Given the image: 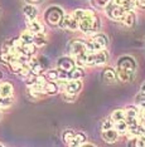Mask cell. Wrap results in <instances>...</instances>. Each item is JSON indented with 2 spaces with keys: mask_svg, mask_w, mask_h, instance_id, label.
<instances>
[{
  "mask_svg": "<svg viewBox=\"0 0 145 147\" xmlns=\"http://www.w3.org/2000/svg\"><path fill=\"white\" fill-rule=\"evenodd\" d=\"M75 67H76V62L73 57H61L58 61H57V69L58 71L69 72Z\"/></svg>",
  "mask_w": 145,
  "mask_h": 147,
  "instance_id": "7",
  "label": "cell"
},
{
  "mask_svg": "<svg viewBox=\"0 0 145 147\" xmlns=\"http://www.w3.org/2000/svg\"><path fill=\"white\" fill-rule=\"evenodd\" d=\"M103 10H105L106 15L109 16L110 19H112V20H121V18H123L124 14H125V11H126L123 6L116 4L114 0H111Z\"/></svg>",
  "mask_w": 145,
  "mask_h": 147,
  "instance_id": "3",
  "label": "cell"
},
{
  "mask_svg": "<svg viewBox=\"0 0 145 147\" xmlns=\"http://www.w3.org/2000/svg\"><path fill=\"white\" fill-rule=\"evenodd\" d=\"M101 79H102L103 83H106V84H112V83L117 82L116 79V71L114 68H110V67H107L102 71L101 73Z\"/></svg>",
  "mask_w": 145,
  "mask_h": 147,
  "instance_id": "9",
  "label": "cell"
},
{
  "mask_svg": "<svg viewBox=\"0 0 145 147\" xmlns=\"http://www.w3.org/2000/svg\"><path fill=\"white\" fill-rule=\"evenodd\" d=\"M27 26H28V30L32 32L33 34H44L46 29L43 24L37 19H33V20H28L27 22Z\"/></svg>",
  "mask_w": 145,
  "mask_h": 147,
  "instance_id": "10",
  "label": "cell"
},
{
  "mask_svg": "<svg viewBox=\"0 0 145 147\" xmlns=\"http://www.w3.org/2000/svg\"><path fill=\"white\" fill-rule=\"evenodd\" d=\"M112 127H114L112 119H103V121L101 122V131H105V129L112 128Z\"/></svg>",
  "mask_w": 145,
  "mask_h": 147,
  "instance_id": "36",
  "label": "cell"
},
{
  "mask_svg": "<svg viewBox=\"0 0 145 147\" xmlns=\"http://www.w3.org/2000/svg\"><path fill=\"white\" fill-rule=\"evenodd\" d=\"M117 137H119V133L115 128H109V129H105V131H102V138L103 141H106L107 143H114L116 142Z\"/></svg>",
  "mask_w": 145,
  "mask_h": 147,
  "instance_id": "13",
  "label": "cell"
},
{
  "mask_svg": "<svg viewBox=\"0 0 145 147\" xmlns=\"http://www.w3.org/2000/svg\"><path fill=\"white\" fill-rule=\"evenodd\" d=\"M44 91H46V94L54 96L59 92V87L54 81H47V83L44 84Z\"/></svg>",
  "mask_w": 145,
  "mask_h": 147,
  "instance_id": "16",
  "label": "cell"
},
{
  "mask_svg": "<svg viewBox=\"0 0 145 147\" xmlns=\"http://www.w3.org/2000/svg\"><path fill=\"white\" fill-rule=\"evenodd\" d=\"M46 38H44V34H34V40H33V44L35 47H43L46 45Z\"/></svg>",
  "mask_w": 145,
  "mask_h": 147,
  "instance_id": "31",
  "label": "cell"
},
{
  "mask_svg": "<svg viewBox=\"0 0 145 147\" xmlns=\"http://www.w3.org/2000/svg\"><path fill=\"white\" fill-rule=\"evenodd\" d=\"M23 13H24L27 22L37 19V15H38V10H37V8L33 4H27L24 8H23Z\"/></svg>",
  "mask_w": 145,
  "mask_h": 147,
  "instance_id": "14",
  "label": "cell"
},
{
  "mask_svg": "<svg viewBox=\"0 0 145 147\" xmlns=\"http://www.w3.org/2000/svg\"><path fill=\"white\" fill-rule=\"evenodd\" d=\"M28 4H38V3H40L42 0H25Z\"/></svg>",
  "mask_w": 145,
  "mask_h": 147,
  "instance_id": "42",
  "label": "cell"
},
{
  "mask_svg": "<svg viewBox=\"0 0 145 147\" xmlns=\"http://www.w3.org/2000/svg\"><path fill=\"white\" fill-rule=\"evenodd\" d=\"M87 52L86 48V43L80 40V39H75V40H71L68 44V53L71 54V57L76 58L78 55H82Z\"/></svg>",
  "mask_w": 145,
  "mask_h": 147,
  "instance_id": "5",
  "label": "cell"
},
{
  "mask_svg": "<svg viewBox=\"0 0 145 147\" xmlns=\"http://www.w3.org/2000/svg\"><path fill=\"white\" fill-rule=\"evenodd\" d=\"M116 68H121V69H129V71L135 72L136 71V62L133 57L130 55H124L120 57L116 62Z\"/></svg>",
  "mask_w": 145,
  "mask_h": 147,
  "instance_id": "6",
  "label": "cell"
},
{
  "mask_svg": "<svg viewBox=\"0 0 145 147\" xmlns=\"http://www.w3.org/2000/svg\"><path fill=\"white\" fill-rule=\"evenodd\" d=\"M9 68H10V71H12V73L19 74L20 71H22V68H23V64H20L19 62H13L9 64Z\"/></svg>",
  "mask_w": 145,
  "mask_h": 147,
  "instance_id": "34",
  "label": "cell"
},
{
  "mask_svg": "<svg viewBox=\"0 0 145 147\" xmlns=\"http://www.w3.org/2000/svg\"><path fill=\"white\" fill-rule=\"evenodd\" d=\"M116 71V79L121 83H129L134 79L135 72L129 71V69H121V68H115Z\"/></svg>",
  "mask_w": 145,
  "mask_h": 147,
  "instance_id": "8",
  "label": "cell"
},
{
  "mask_svg": "<svg viewBox=\"0 0 145 147\" xmlns=\"http://www.w3.org/2000/svg\"><path fill=\"white\" fill-rule=\"evenodd\" d=\"M62 98H63V101H66V102H75L76 94H73V93H69V92H63Z\"/></svg>",
  "mask_w": 145,
  "mask_h": 147,
  "instance_id": "37",
  "label": "cell"
},
{
  "mask_svg": "<svg viewBox=\"0 0 145 147\" xmlns=\"http://www.w3.org/2000/svg\"><path fill=\"white\" fill-rule=\"evenodd\" d=\"M135 102L139 108H145V93L140 92L135 96Z\"/></svg>",
  "mask_w": 145,
  "mask_h": 147,
  "instance_id": "32",
  "label": "cell"
},
{
  "mask_svg": "<svg viewBox=\"0 0 145 147\" xmlns=\"http://www.w3.org/2000/svg\"><path fill=\"white\" fill-rule=\"evenodd\" d=\"M135 20H136L135 13H134L133 10H126L120 22H123L127 28H133V26L135 25Z\"/></svg>",
  "mask_w": 145,
  "mask_h": 147,
  "instance_id": "15",
  "label": "cell"
},
{
  "mask_svg": "<svg viewBox=\"0 0 145 147\" xmlns=\"http://www.w3.org/2000/svg\"><path fill=\"white\" fill-rule=\"evenodd\" d=\"M13 94V86L10 83L5 82L0 86V96L3 97H8V96H12Z\"/></svg>",
  "mask_w": 145,
  "mask_h": 147,
  "instance_id": "23",
  "label": "cell"
},
{
  "mask_svg": "<svg viewBox=\"0 0 145 147\" xmlns=\"http://www.w3.org/2000/svg\"><path fill=\"white\" fill-rule=\"evenodd\" d=\"M86 65H96L95 61V53H86Z\"/></svg>",
  "mask_w": 145,
  "mask_h": 147,
  "instance_id": "35",
  "label": "cell"
},
{
  "mask_svg": "<svg viewBox=\"0 0 145 147\" xmlns=\"http://www.w3.org/2000/svg\"><path fill=\"white\" fill-rule=\"evenodd\" d=\"M3 78V74H1V73H0V79H1Z\"/></svg>",
  "mask_w": 145,
  "mask_h": 147,
  "instance_id": "44",
  "label": "cell"
},
{
  "mask_svg": "<svg viewBox=\"0 0 145 147\" xmlns=\"http://www.w3.org/2000/svg\"><path fill=\"white\" fill-rule=\"evenodd\" d=\"M37 52V47L33 44V43H29V44H24L23 43V49H22V53L25 55H34Z\"/></svg>",
  "mask_w": 145,
  "mask_h": 147,
  "instance_id": "26",
  "label": "cell"
},
{
  "mask_svg": "<svg viewBox=\"0 0 145 147\" xmlns=\"http://www.w3.org/2000/svg\"><path fill=\"white\" fill-rule=\"evenodd\" d=\"M58 26L63 30H69V32H75L78 29V20L75 18L73 14H65L63 18L61 19Z\"/></svg>",
  "mask_w": 145,
  "mask_h": 147,
  "instance_id": "4",
  "label": "cell"
},
{
  "mask_svg": "<svg viewBox=\"0 0 145 147\" xmlns=\"http://www.w3.org/2000/svg\"><path fill=\"white\" fill-rule=\"evenodd\" d=\"M95 61H96V65H101L105 64V63L109 61V53H107L105 49H101V51L95 53Z\"/></svg>",
  "mask_w": 145,
  "mask_h": 147,
  "instance_id": "18",
  "label": "cell"
},
{
  "mask_svg": "<svg viewBox=\"0 0 145 147\" xmlns=\"http://www.w3.org/2000/svg\"><path fill=\"white\" fill-rule=\"evenodd\" d=\"M75 135H76V132L75 131H71V129H67V131L63 132V141H65L66 145H68V146H72V143H73V138H75Z\"/></svg>",
  "mask_w": 145,
  "mask_h": 147,
  "instance_id": "27",
  "label": "cell"
},
{
  "mask_svg": "<svg viewBox=\"0 0 145 147\" xmlns=\"http://www.w3.org/2000/svg\"><path fill=\"white\" fill-rule=\"evenodd\" d=\"M86 141H87V137H86L85 133H82V132H76L75 138H73L72 146H73V147H76V146H82Z\"/></svg>",
  "mask_w": 145,
  "mask_h": 147,
  "instance_id": "22",
  "label": "cell"
},
{
  "mask_svg": "<svg viewBox=\"0 0 145 147\" xmlns=\"http://www.w3.org/2000/svg\"><path fill=\"white\" fill-rule=\"evenodd\" d=\"M78 20V29L83 33H96L101 29V20L93 11L77 9L72 13Z\"/></svg>",
  "mask_w": 145,
  "mask_h": 147,
  "instance_id": "1",
  "label": "cell"
},
{
  "mask_svg": "<svg viewBox=\"0 0 145 147\" xmlns=\"http://www.w3.org/2000/svg\"><path fill=\"white\" fill-rule=\"evenodd\" d=\"M81 88H82V82L80 79H69L66 84V89L65 92H69V93H73V94H77Z\"/></svg>",
  "mask_w": 145,
  "mask_h": 147,
  "instance_id": "12",
  "label": "cell"
},
{
  "mask_svg": "<svg viewBox=\"0 0 145 147\" xmlns=\"http://www.w3.org/2000/svg\"><path fill=\"white\" fill-rule=\"evenodd\" d=\"M46 77L47 81H58V76H59V71L58 69H47L46 73H43Z\"/></svg>",
  "mask_w": 145,
  "mask_h": 147,
  "instance_id": "24",
  "label": "cell"
},
{
  "mask_svg": "<svg viewBox=\"0 0 145 147\" xmlns=\"http://www.w3.org/2000/svg\"><path fill=\"white\" fill-rule=\"evenodd\" d=\"M30 74V68H29V65L28 64H23V68H22V71H20L19 73V76H23V77H28Z\"/></svg>",
  "mask_w": 145,
  "mask_h": 147,
  "instance_id": "39",
  "label": "cell"
},
{
  "mask_svg": "<svg viewBox=\"0 0 145 147\" xmlns=\"http://www.w3.org/2000/svg\"><path fill=\"white\" fill-rule=\"evenodd\" d=\"M114 128L116 129L119 135H126L129 126H127V123H126L125 119H123V121H116V122H114Z\"/></svg>",
  "mask_w": 145,
  "mask_h": 147,
  "instance_id": "19",
  "label": "cell"
},
{
  "mask_svg": "<svg viewBox=\"0 0 145 147\" xmlns=\"http://www.w3.org/2000/svg\"><path fill=\"white\" fill-rule=\"evenodd\" d=\"M12 103H13L12 96H8V97L0 96V108H6V107H9Z\"/></svg>",
  "mask_w": 145,
  "mask_h": 147,
  "instance_id": "33",
  "label": "cell"
},
{
  "mask_svg": "<svg viewBox=\"0 0 145 147\" xmlns=\"http://www.w3.org/2000/svg\"><path fill=\"white\" fill-rule=\"evenodd\" d=\"M0 147H3V145H1V143H0Z\"/></svg>",
  "mask_w": 145,
  "mask_h": 147,
  "instance_id": "45",
  "label": "cell"
},
{
  "mask_svg": "<svg viewBox=\"0 0 145 147\" xmlns=\"http://www.w3.org/2000/svg\"><path fill=\"white\" fill-rule=\"evenodd\" d=\"M19 38L22 39V42L24 43V44H29V43H33V40H34V34L29 30H25Z\"/></svg>",
  "mask_w": 145,
  "mask_h": 147,
  "instance_id": "29",
  "label": "cell"
},
{
  "mask_svg": "<svg viewBox=\"0 0 145 147\" xmlns=\"http://www.w3.org/2000/svg\"><path fill=\"white\" fill-rule=\"evenodd\" d=\"M111 0H91V5L96 9H105Z\"/></svg>",
  "mask_w": 145,
  "mask_h": 147,
  "instance_id": "30",
  "label": "cell"
},
{
  "mask_svg": "<svg viewBox=\"0 0 145 147\" xmlns=\"http://www.w3.org/2000/svg\"><path fill=\"white\" fill-rule=\"evenodd\" d=\"M135 146H138V147H145V135H140V136L136 137Z\"/></svg>",
  "mask_w": 145,
  "mask_h": 147,
  "instance_id": "38",
  "label": "cell"
},
{
  "mask_svg": "<svg viewBox=\"0 0 145 147\" xmlns=\"http://www.w3.org/2000/svg\"><path fill=\"white\" fill-rule=\"evenodd\" d=\"M38 61L40 64H42L43 68H44V71H47V69L49 68V62H48V59H47V57H40Z\"/></svg>",
  "mask_w": 145,
  "mask_h": 147,
  "instance_id": "40",
  "label": "cell"
},
{
  "mask_svg": "<svg viewBox=\"0 0 145 147\" xmlns=\"http://www.w3.org/2000/svg\"><path fill=\"white\" fill-rule=\"evenodd\" d=\"M111 119H112V122L125 119V109H115L111 115Z\"/></svg>",
  "mask_w": 145,
  "mask_h": 147,
  "instance_id": "28",
  "label": "cell"
},
{
  "mask_svg": "<svg viewBox=\"0 0 145 147\" xmlns=\"http://www.w3.org/2000/svg\"><path fill=\"white\" fill-rule=\"evenodd\" d=\"M93 40L97 42L102 47L103 49H106L107 48V45H109V38H107V35L105 34H102V33H97L96 35H93Z\"/></svg>",
  "mask_w": 145,
  "mask_h": 147,
  "instance_id": "20",
  "label": "cell"
},
{
  "mask_svg": "<svg viewBox=\"0 0 145 147\" xmlns=\"http://www.w3.org/2000/svg\"><path fill=\"white\" fill-rule=\"evenodd\" d=\"M86 48H87V52H90V53H96V52L101 51V49H103L102 47H101L97 42L93 40V39H91L90 42L86 43Z\"/></svg>",
  "mask_w": 145,
  "mask_h": 147,
  "instance_id": "25",
  "label": "cell"
},
{
  "mask_svg": "<svg viewBox=\"0 0 145 147\" xmlns=\"http://www.w3.org/2000/svg\"><path fill=\"white\" fill-rule=\"evenodd\" d=\"M136 6H139L141 9H145V0H135Z\"/></svg>",
  "mask_w": 145,
  "mask_h": 147,
  "instance_id": "41",
  "label": "cell"
},
{
  "mask_svg": "<svg viewBox=\"0 0 145 147\" xmlns=\"http://www.w3.org/2000/svg\"><path fill=\"white\" fill-rule=\"evenodd\" d=\"M116 4H119L123 6L125 10H134L136 6V3L135 0H114Z\"/></svg>",
  "mask_w": 145,
  "mask_h": 147,
  "instance_id": "21",
  "label": "cell"
},
{
  "mask_svg": "<svg viewBox=\"0 0 145 147\" xmlns=\"http://www.w3.org/2000/svg\"><path fill=\"white\" fill-rule=\"evenodd\" d=\"M141 92H144V93H145V83H144L143 86H141Z\"/></svg>",
  "mask_w": 145,
  "mask_h": 147,
  "instance_id": "43",
  "label": "cell"
},
{
  "mask_svg": "<svg viewBox=\"0 0 145 147\" xmlns=\"http://www.w3.org/2000/svg\"><path fill=\"white\" fill-rule=\"evenodd\" d=\"M28 65H29V68H30V73L32 74H34V76H40V74H43L46 71H44V68L42 67V64L39 63L38 59H35V58H30L29 59V62H28Z\"/></svg>",
  "mask_w": 145,
  "mask_h": 147,
  "instance_id": "11",
  "label": "cell"
},
{
  "mask_svg": "<svg viewBox=\"0 0 145 147\" xmlns=\"http://www.w3.org/2000/svg\"><path fill=\"white\" fill-rule=\"evenodd\" d=\"M85 77V71L83 67H75L68 72V78L69 79H82Z\"/></svg>",
  "mask_w": 145,
  "mask_h": 147,
  "instance_id": "17",
  "label": "cell"
},
{
  "mask_svg": "<svg viewBox=\"0 0 145 147\" xmlns=\"http://www.w3.org/2000/svg\"><path fill=\"white\" fill-rule=\"evenodd\" d=\"M65 15V11H63L62 8L59 6H49L48 9L44 11V22L50 26H58L61 19Z\"/></svg>",
  "mask_w": 145,
  "mask_h": 147,
  "instance_id": "2",
  "label": "cell"
}]
</instances>
